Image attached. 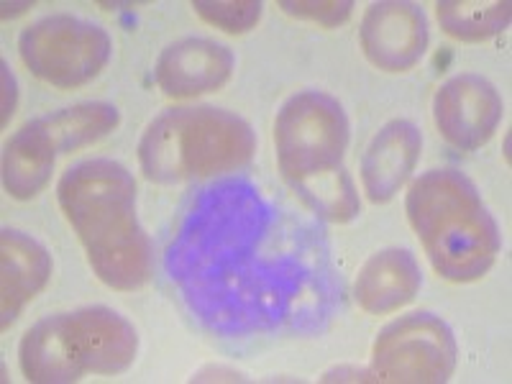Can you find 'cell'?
Returning a JSON list of instances; mask_svg holds the SVG:
<instances>
[{
    "label": "cell",
    "mask_w": 512,
    "mask_h": 384,
    "mask_svg": "<svg viewBox=\"0 0 512 384\" xmlns=\"http://www.w3.org/2000/svg\"><path fill=\"white\" fill-rule=\"evenodd\" d=\"M41 123L52 136L57 152L70 154L116 131V126L121 123V113L113 103L90 100V103H77L52 113V116H44Z\"/></svg>",
    "instance_id": "e0dca14e"
},
{
    "label": "cell",
    "mask_w": 512,
    "mask_h": 384,
    "mask_svg": "<svg viewBox=\"0 0 512 384\" xmlns=\"http://www.w3.org/2000/svg\"><path fill=\"white\" fill-rule=\"evenodd\" d=\"M423 287L420 264L408 249L392 246L372 254L359 269L354 297L361 310L372 315H387L413 303Z\"/></svg>",
    "instance_id": "5bb4252c"
},
{
    "label": "cell",
    "mask_w": 512,
    "mask_h": 384,
    "mask_svg": "<svg viewBox=\"0 0 512 384\" xmlns=\"http://www.w3.org/2000/svg\"><path fill=\"white\" fill-rule=\"evenodd\" d=\"M456 338L443 318L410 313L379 331L372 346V372L377 382L441 384L456 369Z\"/></svg>",
    "instance_id": "52a82bcc"
},
{
    "label": "cell",
    "mask_w": 512,
    "mask_h": 384,
    "mask_svg": "<svg viewBox=\"0 0 512 384\" xmlns=\"http://www.w3.org/2000/svg\"><path fill=\"white\" fill-rule=\"evenodd\" d=\"M241 374L233 372V369H223V367H210L198 372L192 377V382H241Z\"/></svg>",
    "instance_id": "603a6c76"
},
{
    "label": "cell",
    "mask_w": 512,
    "mask_h": 384,
    "mask_svg": "<svg viewBox=\"0 0 512 384\" xmlns=\"http://www.w3.org/2000/svg\"><path fill=\"white\" fill-rule=\"evenodd\" d=\"M505 103L487 77L464 72L448 77L433 98V121L443 139L456 149L474 152L500 128Z\"/></svg>",
    "instance_id": "ba28073f"
},
{
    "label": "cell",
    "mask_w": 512,
    "mask_h": 384,
    "mask_svg": "<svg viewBox=\"0 0 512 384\" xmlns=\"http://www.w3.org/2000/svg\"><path fill=\"white\" fill-rule=\"evenodd\" d=\"M57 146L41 118L24 123L3 152V187L13 200L36 198L52 180Z\"/></svg>",
    "instance_id": "2e32d148"
},
{
    "label": "cell",
    "mask_w": 512,
    "mask_h": 384,
    "mask_svg": "<svg viewBox=\"0 0 512 384\" xmlns=\"http://www.w3.org/2000/svg\"><path fill=\"white\" fill-rule=\"evenodd\" d=\"M233 70L236 57L226 44L205 36H187L159 54L154 80L167 98L185 100L223 88Z\"/></svg>",
    "instance_id": "30bf717a"
},
{
    "label": "cell",
    "mask_w": 512,
    "mask_h": 384,
    "mask_svg": "<svg viewBox=\"0 0 512 384\" xmlns=\"http://www.w3.org/2000/svg\"><path fill=\"white\" fill-rule=\"evenodd\" d=\"M436 18L448 36L474 44L507 31L512 6L507 0H443L436 6Z\"/></svg>",
    "instance_id": "ac0fdd59"
},
{
    "label": "cell",
    "mask_w": 512,
    "mask_h": 384,
    "mask_svg": "<svg viewBox=\"0 0 512 384\" xmlns=\"http://www.w3.org/2000/svg\"><path fill=\"white\" fill-rule=\"evenodd\" d=\"M18 364L29 382L70 384L80 382L88 367L70 315L57 313L41 318L26 331L18 346Z\"/></svg>",
    "instance_id": "7c38bea8"
},
{
    "label": "cell",
    "mask_w": 512,
    "mask_h": 384,
    "mask_svg": "<svg viewBox=\"0 0 512 384\" xmlns=\"http://www.w3.org/2000/svg\"><path fill=\"white\" fill-rule=\"evenodd\" d=\"M70 320L88 361V372L121 374L134 364L139 333L121 313L105 305H88L72 310Z\"/></svg>",
    "instance_id": "9a60e30c"
},
{
    "label": "cell",
    "mask_w": 512,
    "mask_h": 384,
    "mask_svg": "<svg viewBox=\"0 0 512 384\" xmlns=\"http://www.w3.org/2000/svg\"><path fill=\"white\" fill-rule=\"evenodd\" d=\"M0 272H3V331L16 323L26 305L52 280V256L47 246L18 228L0 233Z\"/></svg>",
    "instance_id": "4fadbf2b"
},
{
    "label": "cell",
    "mask_w": 512,
    "mask_h": 384,
    "mask_svg": "<svg viewBox=\"0 0 512 384\" xmlns=\"http://www.w3.org/2000/svg\"><path fill=\"white\" fill-rule=\"evenodd\" d=\"M428 18L408 0H382L369 6L359 26L364 57L384 72H408L428 52Z\"/></svg>",
    "instance_id": "9c48e42d"
},
{
    "label": "cell",
    "mask_w": 512,
    "mask_h": 384,
    "mask_svg": "<svg viewBox=\"0 0 512 384\" xmlns=\"http://www.w3.org/2000/svg\"><path fill=\"white\" fill-rule=\"evenodd\" d=\"M280 8L295 18H303L310 24L326 26V29H338L354 13L351 0H282Z\"/></svg>",
    "instance_id": "ffe728a7"
},
{
    "label": "cell",
    "mask_w": 512,
    "mask_h": 384,
    "mask_svg": "<svg viewBox=\"0 0 512 384\" xmlns=\"http://www.w3.org/2000/svg\"><path fill=\"white\" fill-rule=\"evenodd\" d=\"M195 13L205 24L216 26L223 34H246L262 21L264 6L259 0H195Z\"/></svg>",
    "instance_id": "d6986e66"
},
{
    "label": "cell",
    "mask_w": 512,
    "mask_h": 384,
    "mask_svg": "<svg viewBox=\"0 0 512 384\" xmlns=\"http://www.w3.org/2000/svg\"><path fill=\"white\" fill-rule=\"evenodd\" d=\"M351 123L344 105L323 90H300L274 118L277 167L300 203L320 221L351 223L361 200L344 157Z\"/></svg>",
    "instance_id": "3957f363"
},
{
    "label": "cell",
    "mask_w": 512,
    "mask_h": 384,
    "mask_svg": "<svg viewBox=\"0 0 512 384\" xmlns=\"http://www.w3.org/2000/svg\"><path fill=\"white\" fill-rule=\"evenodd\" d=\"M423 152V134L413 121L384 123L361 157V185L374 205L390 203L413 177Z\"/></svg>",
    "instance_id": "8fae6325"
},
{
    "label": "cell",
    "mask_w": 512,
    "mask_h": 384,
    "mask_svg": "<svg viewBox=\"0 0 512 384\" xmlns=\"http://www.w3.org/2000/svg\"><path fill=\"white\" fill-rule=\"evenodd\" d=\"M323 382H377L372 369H356V367H338L323 374Z\"/></svg>",
    "instance_id": "7402d4cb"
},
{
    "label": "cell",
    "mask_w": 512,
    "mask_h": 384,
    "mask_svg": "<svg viewBox=\"0 0 512 384\" xmlns=\"http://www.w3.org/2000/svg\"><path fill=\"white\" fill-rule=\"evenodd\" d=\"M0 70H3L0 72V75H3V126H8V123H11V116L16 113L18 90H16V77H13L6 59L0 62Z\"/></svg>",
    "instance_id": "44dd1931"
},
{
    "label": "cell",
    "mask_w": 512,
    "mask_h": 384,
    "mask_svg": "<svg viewBox=\"0 0 512 384\" xmlns=\"http://www.w3.org/2000/svg\"><path fill=\"white\" fill-rule=\"evenodd\" d=\"M57 203L105 287L134 292L149 282L154 246L136 216V182L123 164L88 159L67 169Z\"/></svg>",
    "instance_id": "7a4b0ae2"
},
{
    "label": "cell",
    "mask_w": 512,
    "mask_h": 384,
    "mask_svg": "<svg viewBox=\"0 0 512 384\" xmlns=\"http://www.w3.org/2000/svg\"><path fill=\"white\" fill-rule=\"evenodd\" d=\"M249 121L216 105H177L159 113L139 141L146 180L159 185L226 177L254 159Z\"/></svg>",
    "instance_id": "5b68a950"
},
{
    "label": "cell",
    "mask_w": 512,
    "mask_h": 384,
    "mask_svg": "<svg viewBox=\"0 0 512 384\" xmlns=\"http://www.w3.org/2000/svg\"><path fill=\"white\" fill-rule=\"evenodd\" d=\"M18 54L41 82L75 90L93 82L111 62L113 39L93 21L59 13L24 29L18 36Z\"/></svg>",
    "instance_id": "8992f818"
},
{
    "label": "cell",
    "mask_w": 512,
    "mask_h": 384,
    "mask_svg": "<svg viewBox=\"0 0 512 384\" xmlns=\"http://www.w3.org/2000/svg\"><path fill=\"white\" fill-rule=\"evenodd\" d=\"M167 272L226 336L320 328L336 300L326 236L249 177L226 175L192 198Z\"/></svg>",
    "instance_id": "6da1fadb"
},
{
    "label": "cell",
    "mask_w": 512,
    "mask_h": 384,
    "mask_svg": "<svg viewBox=\"0 0 512 384\" xmlns=\"http://www.w3.org/2000/svg\"><path fill=\"white\" fill-rule=\"evenodd\" d=\"M405 210L425 254L443 280H482L502 249L500 228L477 185L451 167L428 169L410 185Z\"/></svg>",
    "instance_id": "277c9868"
}]
</instances>
